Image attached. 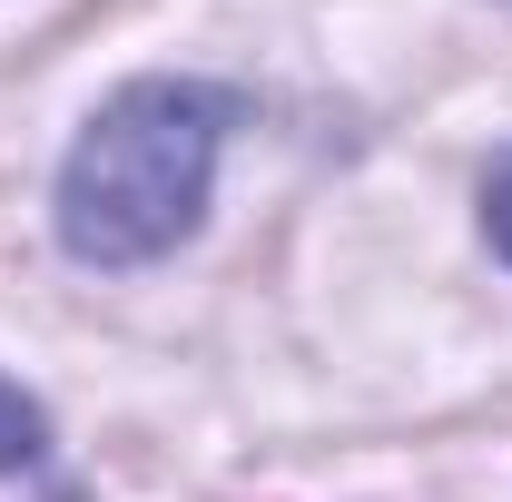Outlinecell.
<instances>
[{
    "label": "cell",
    "mask_w": 512,
    "mask_h": 502,
    "mask_svg": "<svg viewBox=\"0 0 512 502\" xmlns=\"http://www.w3.org/2000/svg\"><path fill=\"white\" fill-rule=\"evenodd\" d=\"M227 119L237 109L217 89H197V79H128V89H109L60 158V197H50L60 247L79 266H148L178 237H197Z\"/></svg>",
    "instance_id": "obj_1"
},
{
    "label": "cell",
    "mask_w": 512,
    "mask_h": 502,
    "mask_svg": "<svg viewBox=\"0 0 512 502\" xmlns=\"http://www.w3.org/2000/svg\"><path fill=\"white\" fill-rule=\"evenodd\" d=\"M483 237H493V256L512 266V158L483 178Z\"/></svg>",
    "instance_id": "obj_3"
},
{
    "label": "cell",
    "mask_w": 512,
    "mask_h": 502,
    "mask_svg": "<svg viewBox=\"0 0 512 502\" xmlns=\"http://www.w3.org/2000/svg\"><path fill=\"white\" fill-rule=\"evenodd\" d=\"M20 483H50V414L20 384H0V493H20Z\"/></svg>",
    "instance_id": "obj_2"
}]
</instances>
